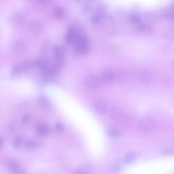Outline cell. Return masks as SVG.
I'll return each mask as SVG.
<instances>
[{
    "mask_svg": "<svg viewBox=\"0 0 174 174\" xmlns=\"http://www.w3.org/2000/svg\"><path fill=\"white\" fill-rule=\"evenodd\" d=\"M75 44L76 45L75 52L77 55H83L88 52V43L84 36L80 35Z\"/></svg>",
    "mask_w": 174,
    "mask_h": 174,
    "instance_id": "6da1fadb",
    "label": "cell"
},
{
    "mask_svg": "<svg viewBox=\"0 0 174 174\" xmlns=\"http://www.w3.org/2000/svg\"><path fill=\"white\" fill-rule=\"evenodd\" d=\"M80 36L75 28L70 27L65 35V42L68 45L75 43Z\"/></svg>",
    "mask_w": 174,
    "mask_h": 174,
    "instance_id": "7a4b0ae2",
    "label": "cell"
},
{
    "mask_svg": "<svg viewBox=\"0 0 174 174\" xmlns=\"http://www.w3.org/2000/svg\"><path fill=\"white\" fill-rule=\"evenodd\" d=\"M85 86L89 88H95L100 84V81L98 77L94 75H88L84 79Z\"/></svg>",
    "mask_w": 174,
    "mask_h": 174,
    "instance_id": "3957f363",
    "label": "cell"
},
{
    "mask_svg": "<svg viewBox=\"0 0 174 174\" xmlns=\"http://www.w3.org/2000/svg\"><path fill=\"white\" fill-rule=\"evenodd\" d=\"M10 22L13 25L17 26H22L25 24V18L24 16L20 13L13 14L10 17Z\"/></svg>",
    "mask_w": 174,
    "mask_h": 174,
    "instance_id": "277c9868",
    "label": "cell"
},
{
    "mask_svg": "<svg viewBox=\"0 0 174 174\" xmlns=\"http://www.w3.org/2000/svg\"><path fill=\"white\" fill-rule=\"evenodd\" d=\"M152 75L151 72L146 70H143L139 72L138 79L140 83L148 84L152 80Z\"/></svg>",
    "mask_w": 174,
    "mask_h": 174,
    "instance_id": "5b68a950",
    "label": "cell"
},
{
    "mask_svg": "<svg viewBox=\"0 0 174 174\" xmlns=\"http://www.w3.org/2000/svg\"><path fill=\"white\" fill-rule=\"evenodd\" d=\"M155 123L153 120L149 118L143 119L141 120L139 124L140 129L144 131H151L154 128Z\"/></svg>",
    "mask_w": 174,
    "mask_h": 174,
    "instance_id": "8992f818",
    "label": "cell"
},
{
    "mask_svg": "<svg viewBox=\"0 0 174 174\" xmlns=\"http://www.w3.org/2000/svg\"><path fill=\"white\" fill-rule=\"evenodd\" d=\"M94 109L100 113H105L108 109V106L104 101L97 99L94 102Z\"/></svg>",
    "mask_w": 174,
    "mask_h": 174,
    "instance_id": "52a82bcc",
    "label": "cell"
},
{
    "mask_svg": "<svg viewBox=\"0 0 174 174\" xmlns=\"http://www.w3.org/2000/svg\"><path fill=\"white\" fill-rule=\"evenodd\" d=\"M123 112L120 108L114 106L111 107L110 116L113 120H120L123 117Z\"/></svg>",
    "mask_w": 174,
    "mask_h": 174,
    "instance_id": "ba28073f",
    "label": "cell"
},
{
    "mask_svg": "<svg viewBox=\"0 0 174 174\" xmlns=\"http://www.w3.org/2000/svg\"><path fill=\"white\" fill-rule=\"evenodd\" d=\"M65 48L62 46H56L53 47V57L61 59L65 53Z\"/></svg>",
    "mask_w": 174,
    "mask_h": 174,
    "instance_id": "9c48e42d",
    "label": "cell"
},
{
    "mask_svg": "<svg viewBox=\"0 0 174 174\" xmlns=\"http://www.w3.org/2000/svg\"><path fill=\"white\" fill-rule=\"evenodd\" d=\"M30 29L33 34H39L43 29V26L40 22L37 20H34L31 23Z\"/></svg>",
    "mask_w": 174,
    "mask_h": 174,
    "instance_id": "30bf717a",
    "label": "cell"
},
{
    "mask_svg": "<svg viewBox=\"0 0 174 174\" xmlns=\"http://www.w3.org/2000/svg\"><path fill=\"white\" fill-rule=\"evenodd\" d=\"M25 48V43L22 40H17L13 43L11 49L14 52L20 53L23 51Z\"/></svg>",
    "mask_w": 174,
    "mask_h": 174,
    "instance_id": "8fae6325",
    "label": "cell"
},
{
    "mask_svg": "<svg viewBox=\"0 0 174 174\" xmlns=\"http://www.w3.org/2000/svg\"><path fill=\"white\" fill-rule=\"evenodd\" d=\"M49 128L46 125L39 124L36 126V131L38 134L42 136L46 135L49 132Z\"/></svg>",
    "mask_w": 174,
    "mask_h": 174,
    "instance_id": "7c38bea8",
    "label": "cell"
},
{
    "mask_svg": "<svg viewBox=\"0 0 174 174\" xmlns=\"http://www.w3.org/2000/svg\"><path fill=\"white\" fill-rule=\"evenodd\" d=\"M114 79V72L111 70H107L104 72L102 76V80L104 82L108 83Z\"/></svg>",
    "mask_w": 174,
    "mask_h": 174,
    "instance_id": "4fadbf2b",
    "label": "cell"
},
{
    "mask_svg": "<svg viewBox=\"0 0 174 174\" xmlns=\"http://www.w3.org/2000/svg\"><path fill=\"white\" fill-rule=\"evenodd\" d=\"M39 102L40 106L44 109H48L51 107V103L46 96H40L39 98Z\"/></svg>",
    "mask_w": 174,
    "mask_h": 174,
    "instance_id": "5bb4252c",
    "label": "cell"
},
{
    "mask_svg": "<svg viewBox=\"0 0 174 174\" xmlns=\"http://www.w3.org/2000/svg\"><path fill=\"white\" fill-rule=\"evenodd\" d=\"M53 14L54 17L58 20H62L65 17V11L62 8L60 7H55L53 10Z\"/></svg>",
    "mask_w": 174,
    "mask_h": 174,
    "instance_id": "9a60e30c",
    "label": "cell"
},
{
    "mask_svg": "<svg viewBox=\"0 0 174 174\" xmlns=\"http://www.w3.org/2000/svg\"><path fill=\"white\" fill-rule=\"evenodd\" d=\"M108 134L110 137L114 139H118L122 136L121 132L114 127L110 128L108 131Z\"/></svg>",
    "mask_w": 174,
    "mask_h": 174,
    "instance_id": "2e32d148",
    "label": "cell"
},
{
    "mask_svg": "<svg viewBox=\"0 0 174 174\" xmlns=\"http://www.w3.org/2000/svg\"><path fill=\"white\" fill-rule=\"evenodd\" d=\"M48 63H49L46 61V60H39L36 61L34 64L36 68H37L42 71L48 65Z\"/></svg>",
    "mask_w": 174,
    "mask_h": 174,
    "instance_id": "e0dca14e",
    "label": "cell"
},
{
    "mask_svg": "<svg viewBox=\"0 0 174 174\" xmlns=\"http://www.w3.org/2000/svg\"><path fill=\"white\" fill-rule=\"evenodd\" d=\"M90 168L86 166H80L76 168L74 170L75 174H87L90 172Z\"/></svg>",
    "mask_w": 174,
    "mask_h": 174,
    "instance_id": "ac0fdd59",
    "label": "cell"
},
{
    "mask_svg": "<svg viewBox=\"0 0 174 174\" xmlns=\"http://www.w3.org/2000/svg\"><path fill=\"white\" fill-rule=\"evenodd\" d=\"M136 157L135 153L133 151L128 152L125 156L124 161L127 163H130L135 159Z\"/></svg>",
    "mask_w": 174,
    "mask_h": 174,
    "instance_id": "d6986e66",
    "label": "cell"
},
{
    "mask_svg": "<svg viewBox=\"0 0 174 174\" xmlns=\"http://www.w3.org/2000/svg\"><path fill=\"white\" fill-rule=\"evenodd\" d=\"M8 167H9L10 171H11V172H13V173H17V172H19V171H20V168H19V165L15 162H10L9 163Z\"/></svg>",
    "mask_w": 174,
    "mask_h": 174,
    "instance_id": "ffe728a7",
    "label": "cell"
},
{
    "mask_svg": "<svg viewBox=\"0 0 174 174\" xmlns=\"http://www.w3.org/2000/svg\"><path fill=\"white\" fill-rule=\"evenodd\" d=\"M20 74H22V72L20 71V65H17L13 68V71L11 72V75L13 77H17V76L20 75Z\"/></svg>",
    "mask_w": 174,
    "mask_h": 174,
    "instance_id": "44dd1931",
    "label": "cell"
},
{
    "mask_svg": "<svg viewBox=\"0 0 174 174\" xmlns=\"http://www.w3.org/2000/svg\"><path fill=\"white\" fill-rule=\"evenodd\" d=\"M19 65H20V71L22 73L27 72L29 69L30 67V64L28 62H25V63Z\"/></svg>",
    "mask_w": 174,
    "mask_h": 174,
    "instance_id": "7402d4cb",
    "label": "cell"
},
{
    "mask_svg": "<svg viewBox=\"0 0 174 174\" xmlns=\"http://www.w3.org/2000/svg\"><path fill=\"white\" fill-rule=\"evenodd\" d=\"M22 141H23V138L21 137H19L17 138V139L14 140V143H13V146L14 147L17 148L20 146V144L22 143Z\"/></svg>",
    "mask_w": 174,
    "mask_h": 174,
    "instance_id": "603a6c76",
    "label": "cell"
},
{
    "mask_svg": "<svg viewBox=\"0 0 174 174\" xmlns=\"http://www.w3.org/2000/svg\"><path fill=\"white\" fill-rule=\"evenodd\" d=\"M55 128L57 130V131L59 132H62L64 130L65 127L63 126L62 124L60 122H57L55 124Z\"/></svg>",
    "mask_w": 174,
    "mask_h": 174,
    "instance_id": "cb8c5ba5",
    "label": "cell"
},
{
    "mask_svg": "<svg viewBox=\"0 0 174 174\" xmlns=\"http://www.w3.org/2000/svg\"><path fill=\"white\" fill-rule=\"evenodd\" d=\"M26 145L27 147H28V148H34L36 146L35 142L32 140H29L27 142Z\"/></svg>",
    "mask_w": 174,
    "mask_h": 174,
    "instance_id": "d4e9b609",
    "label": "cell"
},
{
    "mask_svg": "<svg viewBox=\"0 0 174 174\" xmlns=\"http://www.w3.org/2000/svg\"><path fill=\"white\" fill-rule=\"evenodd\" d=\"M120 165L119 162H116L113 166V170L114 172H117L120 169Z\"/></svg>",
    "mask_w": 174,
    "mask_h": 174,
    "instance_id": "484cf974",
    "label": "cell"
},
{
    "mask_svg": "<svg viewBox=\"0 0 174 174\" xmlns=\"http://www.w3.org/2000/svg\"><path fill=\"white\" fill-rule=\"evenodd\" d=\"M163 154L166 156L171 155L172 154V150L171 149H166L163 152Z\"/></svg>",
    "mask_w": 174,
    "mask_h": 174,
    "instance_id": "4316f807",
    "label": "cell"
},
{
    "mask_svg": "<svg viewBox=\"0 0 174 174\" xmlns=\"http://www.w3.org/2000/svg\"><path fill=\"white\" fill-rule=\"evenodd\" d=\"M35 1H36V2H39V3L41 4L42 5H43V6H46V5L50 1V0H35Z\"/></svg>",
    "mask_w": 174,
    "mask_h": 174,
    "instance_id": "83f0119b",
    "label": "cell"
},
{
    "mask_svg": "<svg viewBox=\"0 0 174 174\" xmlns=\"http://www.w3.org/2000/svg\"><path fill=\"white\" fill-rule=\"evenodd\" d=\"M131 20L132 21L133 23H137L139 22V20H140V19L139 17L137 16H133L132 18H131Z\"/></svg>",
    "mask_w": 174,
    "mask_h": 174,
    "instance_id": "f1b7e54d",
    "label": "cell"
},
{
    "mask_svg": "<svg viewBox=\"0 0 174 174\" xmlns=\"http://www.w3.org/2000/svg\"><path fill=\"white\" fill-rule=\"evenodd\" d=\"M29 120V117L28 116H25L22 119V122L23 123H26Z\"/></svg>",
    "mask_w": 174,
    "mask_h": 174,
    "instance_id": "f546056e",
    "label": "cell"
},
{
    "mask_svg": "<svg viewBox=\"0 0 174 174\" xmlns=\"http://www.w3.org/2000/svg\"><path fill=\"white\" fill-rule=\"evenodd\" d=\"M4 139L2 137H0V147L2 146V145L3 144Z\"/></svg>",
    "mask_w": 174,
    "mask_h": 174,
    "instance_id": "4dcf8cb0",
    "label": "cell"
}]
</instances>
